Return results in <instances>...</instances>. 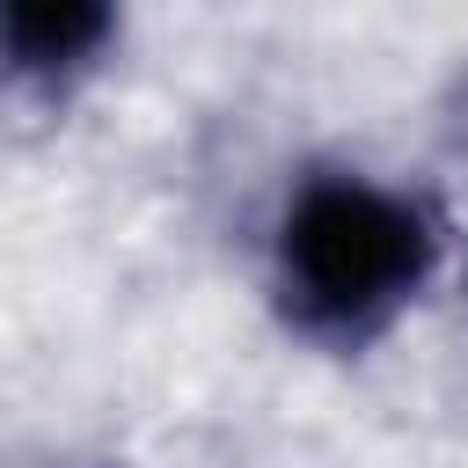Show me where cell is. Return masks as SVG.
<instances>
[{
  "label": "cell",
  "mask_w": 468,
  "mask_h": 468,
  "mask_svg": "<svg viewBox=\"0 0 468 468\" xmlns=\"http://www.w3.org/2000/svg\"><path fill=\"white\" fill-rule=\"evenodd\" d=\"M446 263L453 227L424 183L351 154H314L271 197L256 285L285 344L366 358L431 300Z\"/></svg>",
  "instance_id": "1"
},
{
  "label": "cell",
  "mask_w": 468,
  "mask_h": 468,
  "mask_svg": "<svg viewBox=\"0 0 468 468\" xmlns=\"http://www.w3.org/2000/svg\"><path fill=\"white\" fill-rule=\"evenodd\" d=\"M124 15L110 0H7L0 7V110L58 117L117 58Z\"/></svg>",
  "instance_id": "2"
},
{
  "label": "cell",
  "mask_w": 468,
  "mask_h": 468,
  "mask_svg": "<svg viewBox=\"0 0 468 468\" xmlns=\"http://www.w3.org/2000/svg\"><path fill=\"white\" fill-rule=\"evenodd\" d=\"M461 307H468V263H461Z\"/></svg>",
  "instance_id": "3"
}]
</instances>
